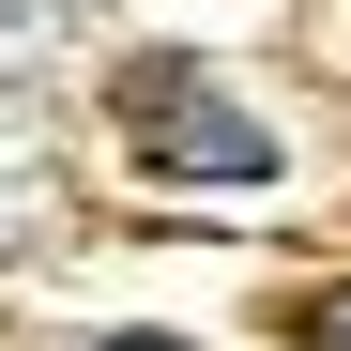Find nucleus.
Listing matches in <instances>:
<instances>
[{
    "label": "nucleus",
    "instance_id": "nucleus-3",
    "mask_svg": "<svg viewBox=\"0 0 351 351\" xmlns=\"http://www.w3.org/2000/svg\"><path fill=\"white\" fill-rule=\"evenodd\" d=\"M138 351H153V336H138Z\"/></svg>",
    "mask_w": 351,
    "mask_h": 351
},
{
    "label": "nucleus",
    "instance_id": "nucleus-1",
    "mask_svg": "<svg viewBox=\"0 0 351 351\" xmlns=\"http://www.w3.org/2000/svg\"><path fill=\"white\" fill-rule=\"evenodd\" d=\"M123 107H138V138L184 168V184H260V168H275V138L245 123V107H214L184 62H138V92H123Z\"/></svg>",
    "mask_w": 351,
    "mask_h": 351
},
{
    "label": "nucleus",
    "instance_id": "nucleus-2",
    "mask_svg": "<svg viewBox=\"0 0 351 351\" xmlns=\"http://www.w3.org/2000/svg\"><path fill=\"white\" fill-rule=\"evenodd\" d=\"M306 351H351V290H321V306H306Z\"/></svg>",
    "mask_w": 351,
    "mask_h": 351
}]
</instances>
